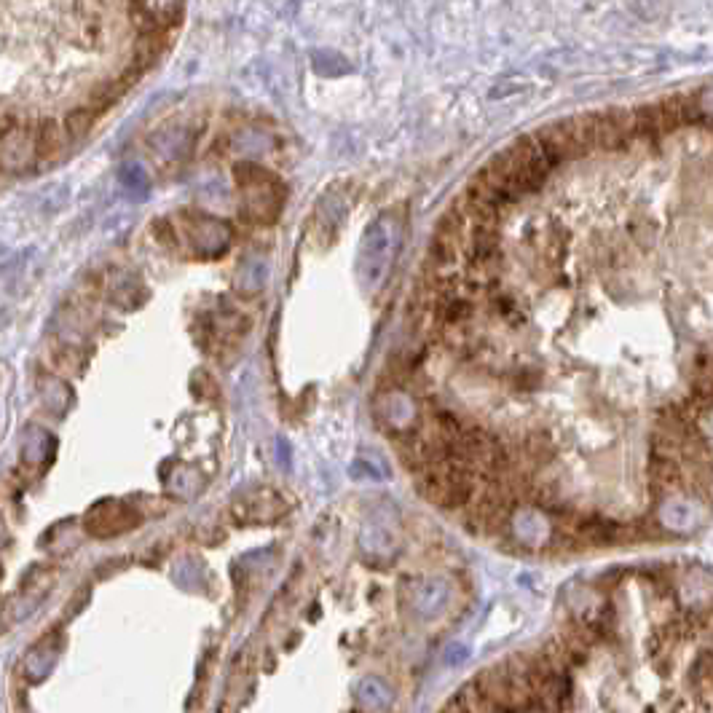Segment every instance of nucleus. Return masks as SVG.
I'll list each match as a JSON object with an SVG mask.
<instances>
[{"mask_svg":"<svg viewBox=\"0 0 713 713\" xmlns=\"http://www.w3.org/2000/svg\"><path fill=\"white\" fill-rule=\"evenodd\" d=\"M660 529L668 534H679V537H689L703 529L708 521V507H705L697 496L689 494H668L660 499L655 512Z\"/></svg>","mask_w":713,"mask_h":713,"instance_id":"obj_1","label":"nucleus"},{"mask_svg":"<svg viewBox=\"0 0 713 713\" xmlns=\"http://www.w3.org/2000/svg\"><path fill=\"white\" fill-rule=\"evenodd\" d=\"M65 126L54 121V118H43L38 129H35V159L38 164H54L65 151Z\"/></svg>","mask_w":713,"mask_h":713,"instance_id":"obj_2","label":"nucleus"},{"mask_svg":"<svg viewBox=\"0 0 713 713\" xmlns=\"http://www.w3.org/2000/svg\"><path fill=\"white\" fill-rule=\"evenodd\" d=\"M97 113H94L89 105H84V108H76L73 113H70L68 118H65V132H68L70 140H81V137L92 129V124L97 121Z\"/></svg>","mask_w":713,"mask_h":713,"instance_id":"obj_3","label":"nucleus"},{"mask_svg":"<svg viewBox=\"0 0 713 713\" xmlns=\"http://www.w3.org/2000/svg\"><path fill=\"white\" fill-rule=\"evenodd\" d=\"M697 108L703 113V121L713 126V86H703L700 92H695Z\"/></svg>","mask_w":713,"mask_h":713,"instance_id":"obj_4","label":"nucleus"}]
</instances>
